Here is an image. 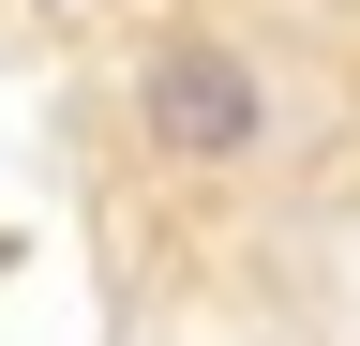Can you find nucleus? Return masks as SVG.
<instances>
[{
  "label": "nucleus",
  "mask_w": 360,
  "mask_h": 346,
  "mask_svg": "<svg viewBox=\"0 0 360 346\" xmlns=\"http://www.w3.org/2000/svg\"><path fill=\"white\" fill-rule=\"evenodd\" d=\"M135 151L180 166V181H255L270 151H285V91H270V61L240 30L180 16L135 46Z\"/></svg>",
  "instance_id": "1"
}]
</instances>
